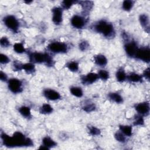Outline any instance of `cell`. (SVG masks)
<instances>
[{"label":"cell","instance_id":"4dcf8cb0","mask_svg":"<svg viewBox=\"0 0 150 150\" xmlns=\"http://www.w3.org/2000/svg\"><path fill=\"white\" fill-rule=\"evenodd\" d=\"M88 129H89V132L90 134L93 135V136H97L100 134L101 131L100 130V129H98V128L94 127V126H90L88 127Z\"/></svg>","mask_w":150,"mask_h":150},{"label":"cell","instance_id":"3957f363","mask_svg":"<svg viewBox=\"0 0 150 150\" xmlns=\"http://www.w3.org/2000/svg\"><path fill=\"white\" fill-rule=\"evenodd\" d=\"M29 57L31 63H45L47 66L53 65V60L52 58L47 53H42L40 52L30 53L29 54Z\"/></svg>","mask_w":150,"mask_h":150},{"label":"cell","instance_id":"8992f818","mask_svg":"<svg viewBox=\"0 0 150 150\" xmlns=\"http://www.w3.org/2000/svg\"><path fill=\"white\" fill-rule=\"evenodd\" d=\"M8 87L9 90L15 94L20 93L22 91V83L16 78H12L8 80Z\"/></svg>","mask_w":150,"mask_h":150},{"label":"cell","instance_id":"f546056e","mask_svg":"<svg viewBox=\"0 0 150 150\" xmlns=\"http://www.w3.org/2000/svg\"><path fill=\"white\" fill-rule=\"evenodd\" d=\"M144 124V120L142 117V115H137L136 117H135L134 121V125H137V126H141Z\"/></svg>","mask_w":150,"mask_h":150},{"label":"cell","instance_id":"e575fe53","mask_svg":"<svg viewBox=\"0 0 150 150\" xmlns=\"http://www.w3.org/2000/svg\"><path fill=\"white\" fill-rule=\"evenodd\" d=\"M10 61V59H9V57L2 53H1L0 54V63L1 64H6L8 63Z\"/></svg>","mask_w":150,"mask_h":150},{"label":"cell","instance_id":"7402d4cb","mask_svg":"<svg viewBox=\"0 0 150 150\" xmlns=\"http://www.w3.org/2000/svg\"><path fill=\"white\" fill-rule=\"evenodd\" d=\"M70 91L72 95L77 97H81L83 95L82 89L79 87H72L70 88Z\"/></svg>","mask_w":150,"mask_h":150},{"label":"cell","instance_id":"ffe728a7","mask_svg":"<svg viewBox=\"0 0 150 150\" xmlns=\"http://www.w3.org/2000/svg\"><path fill=\"white\" fill-rule=\"evenodd\" d=\"M108 97L110 100L116 103H121L123 102L122 97L117 93H110L108 94Z\"/></svg>","mask_w":150,"mask_h":150},{"label":"cell","instance_id":"484cf974","mask_svg":"<svg viewBox=\"0 0 150 150\" xmlns=\"http://www.w3.org/2000/svg\"><path fill=\"white\" fill-rule=\"evenodd\" d=\"M13 50L18 53H22L25 52L24 46L21 43H15L13 45Z\"/></svg>","mask_w":150,"mask_h":150},{"label":"cell","instance_id":"5b68a950","mask_svg":"<svg viewBox=\"0 0 150 150\" xmlns=\"http://www.w3.org/2000/svg\"><path fill=\"white\" fill-rule=\"evenodd\" d=\"M47 48L50 51L56 53H64L68 49L67 45L66 43L60 42H54L49 43Z\"/></svg>","mask_w":150,"mask_h":150},{"label":"cell","instance_id":"9a60e30c","mask_svg":"<svg viewBox=\"0 0 150 150\" xmlns=\"http://www.w3.org/2000/svg\"><path fill=\"white\" fill-rule=\"evenodd\" d=\"M42 145L46 146L49 149L56 146L57 143L49 137H45L42 139Z\"/></svg>","mask_w":150,"mask_h":150},{"label":"cell","instance_id":"d4e9b609","mask_svg":"<svg viewBox=\"0 0 150 150\" xmlns=\"http://www.w3.org/2000/svg\"><path fill=\"white\" fill-rule=\"evenodd\" d=\"M134 5V2L132 1H129V0H125L122 2V8L124 10L126 11H130Z\"/></svg>","mask_w":150,"mask_h":150},{"label":"cell","instance_id":"9c48e42d","mask_svg":"<svg viewBox=\"0 0 150 150\" xmlns=\"http://www.w3.org/2000/svg\"><path fill=\"white\" fill-rule=\"evenodd\" d=\"M135 109L141 115H146L149 112V104L148 102H142L135 105Z\"/></svg>","mask_w":150,"mask_h":150},{"label":"cell","instance_id":"cb8c5ba5","mask_svg":"<svg viewBox=\"0 0 150 150\" xmlns=\"http://www.w3.org/2000/svg\"><path fill=\"white\" fill-rule=\"evenodd\" d=\"M22 70H25L28 73H32L35 70V66L32 63H27L22 64Z\"/></svg>","mask_w":150,"mask_h":150},{"label":"cell","instance_id":"5bb4252c","mask_svg":"<svg viewBox=\"0 0 150 150\" xmlns=\"http://www.w3.org/2000/svg\"><path fill=\"white\" fill-rule=\"evenodd\" d=\"M94 60L95 63L100 66H105L107 63V59L103 54H97L94 56Z\"/></svg>","mask_w":150,"mask_h":150},{"label":"cell","instance_id":"1f68e13d","mask_svg":"<svg viewBox=\"0 0 150 150\" xmlns=\"http://www.w3.org/2000/svg\"><path fill=\"white\" fill-rule=\"evenodd\" d=\"M83 109L86 112H91L96 109V105L93 103H88L84 105L83 107Z\"/></svg>","mask_w":150,"mask_h":150},{"label":"cell","instance_id":"44dd1931","mask_svg":"<svg viewBox=\"0 0 150 150\" xmlns=\"http://www.w3.org/2000/svg\"><path fill=\"white\" fill-rule=\"evenodd\" d=\"M19 113L25 118H29L31 117L30 108L27 106H22L19 108Z\"/></svg>","mask_w":150,"mask_h":150},{"label":"cell","instance_id":"836d02e7","mask_svg":"<svg viewBox=\"0 0 150 150\" xmlns=\"http://www.w3.org/2000/svg\"><path fill=\"white\" fill-rule=\"evenodd\" d=\"M1 46L4 47H7L10 46V42L6 37H2L0 40Z\"/></svg>","mask_w":150,"mask_h":150},{"label":"cell","instance_id":"e0dca14e","mask_svg":"<svg viewBox=\"0 0 150 150\" xmlns=\"http://www.w3.org/2000/svg\"><path fill=\"white\" fill-rule=\"evenodd\" d=\"M127 79L129 81L133 82V83L141 82L142 80V76L135 73H131L129 75L127 76Z\"/></svg>","mask_w":150,"mask_h":150},{"label":"cell","instance_id":"f1b7e54d","mask_svg":"<svg viewBox=\"0 0 150 150\" xmlns=\"http://www.w3.org/2000/svg\"><path fill=\"white\" fill-rule=\"evenodd\" d=\"M126 136L122 134L121 131H118L117 132L115 135H114V137L115 138V139L120 142H125V140H126Z\"/></svg>","mask_w":150,"mask_h":150},{"label":"cell","instance_id":"ac0fdd59","mask_svg":"<svg viewBox=\"0 0 150 150\" xmlns=\"http://www.w3.org/2000/svg\"><path fill=\"white\" fill-rule=\"evenodd\" d=\"M120 131L124 134L126 137H131L132 134V127L129 125H121L119 127Z\"/></svg>","mask_w":150,"mask_h":150},{"label":"cell","instance_id":"4fadbf2b","mask_svg":"<svg viewBox=\"0 0 150 150\" xmlns=\"http://www.w3.org/2000/svg\"><path fill=\"white\" fill-rule=\"evenodd\" d=\"M98 79V74L96 73H89L81 77V81L84 84H90L94 83Z\"/></svg>","mask_w":150,"mask_h":150},{"label":"cell","instance_id":"83f0119b","mask_svg":"<svg viewBox=\"0 0 150 150\" xmlns=\"http://www.w3.org/2000/svg\"><path fill=\"white\" fill-rule=\"evenodd\" d=\"M98 76L103 80H107L109 78V73L105 70H100L98 73Z\"/></svg>","mask_w":150,"mask_h":150},{"label":"cell","instance_id":"f35d334b","mask_svg":"<svg viewBox=\"0 0 150 150\" xmlns=\"http://www.w3.org/2000/svg\"><path fill=\"white\" fill-rule=\"evenodd\" d=\"M143 76L148 80H149V67L144 70L143 73Z\"/></svg>","mask_w":150,"mask_h":150},{"label":"cell","instance_id":"277c9868","mask_svg":"<svg viewBox=\"0 0 150 150\" xmlns=\"http://www.w3.org/2000/svg\"><path fill=\"white\" fill-rule=\"evenodd\" d=\"M5 25L14 32H17L19 27V23L18 19L13 15H8L4 18Z\"/></svg>","mask_w":150,"mask_h":150},{"label":"cell","instance_id":"7a4b0ae2","mask_svg":"<svg viewBox=\"0 0 150 150\" xmlns=\"http://www.w3.org/2000/svg\"><path fill=\"white\" fill-rule=\"evenodd\" d=\"M94 30L97 33L102 34L106 38L114 36L115 33L113 25L105 21H100L94 25Z\"/></svg>","mask_w":150,"mask_h":150},{"label":"cell","instance_id":"30bf717a","mask_svg":"<svg viewBox=\"0 0 150 150\" xmlns=\"http://www.w3.org/2000/svg\"><path fill=\"white\" fill-rule=\"evenodd\" d=\"M86 23L85 19L81 16L74 15L71 19V25L76 29H82Z\"/></svg>","mask_w":150,"mask_h":150},{"label":"cell","instance_id":"d6a6232c","mask_svg":"<svg viewBox=\"0 0 150 150\" xmlns=\"http://www.w3.org/2000/svg\"><path fill=\"white\" fill-rule=\"evenodd\" d=\"M76 2H77L73 1H63L62 2V6L64 9H68Z\"/></svg>","mask_w":150,"mask_h":150},{"label":"cell","instance_id":"d590c367","mask_svg":"<svg viewBox=\"0 0 150 150\" xmlns=\"http://www.w3.org/2000/svg\"><path fill=\"white\" fill-rule=\"evenodd\" d=\"M81 2L83 3L81 4V6H82L84 10H89L92 7L93 4H90V3H91V2H89V1H81Z\"/></svg>","mask_w":150,"mask_h":150},{"label":"cell","instance_id":"8fae6325","mask_svg":"<svg viewBox=\"0 0 150 150\" xmlns=\"http://www.w3.org/2000/svg\"><path fill=\"white\" fill-rule=\"evenodd\" d=\"M125 51L129 57H134L135 56L136 52L138 50V47L135 42H127L124 46Z\"/></svg>","mask_w":150,"mask_h":150},{"label":"cell","instance_id":"603a6c76","mask_svg":"<svg viewBox=\"0 0 150 150\" xmlns=\"http://www.w3.org/2000/svg\"><path fill=\"white\" fill-rule=\"evenodd\" d=\"M53 111L52 107L48 104H43L40 108V112L43 114H48Z\"/></svg>","mask_w":150,"mask_h":150},{"label":"cell","instance_id":"7c38bea8","mask_svg":"<svg viewBox=\"0 0 150 150\" xmlns=\"http://www.w3.org/2000/svg\"><path fill=\"white\" fill-rule=\"evenodd\" d=\"M43 95L47 100L51 101H55L60 98V94L57 91L50 88L45 89L43 91Z\"/></svg>","mask_w":150,"mask_h":150},{"label":"cell","instance_id":"74e56055","mask_svg":"<svg viewBox=\"0 0 150 150\" xmlns=\"http://www.w3.org/2000/svg\"><path fill=\"white\" fill-rule=\"evenodd\" d=\"M13 67L14 69L16 70H22V64L19 63V62H15L13 63Z\"/></svg>","mask_w":150,"mask_h":150},{"label":"cell","instance_id":"52a82bcc","mask_svg":"<svg viewBox=\"0 0 150 150\" xmlns=\"http://www.w3.org/2000/svg\"><path fill=\"white\" fill-rule=\"evenodd\" d=\"M138 59L148 63L150 60V50L149 47H144V48H138L135 56Z\"/></svg>","mask_w":150,"mask_h":150},{"label":"cell","instance_id":"ab89813d","mask_svg":"<svg viewBox=\"0 0 150 150\" xmlns=\"http://www.w3.org/2000/svg\"><path fill=\"white\" fill-rule=\"evenodd\" d=\"M7 75L4 73L2 71H1L0 72V79L2 81H6L7 80Z\"/></svg>","mask_w":150,"mask_h":150},{"label":"cell","instance_id":"ba28073f","mask_svg":"<svg viewBox=\"0 0 150 150\" xmlns=\"http://www.w3.org/2000/svg\"><path fill=\"white\" fill-rule=\"evenodd\" d=\"M52 21L56 25L62 23L63 19V11L60 7H54L52 10Z\"/></svg>","mask_w":150,"mask_h":150},{"label":"cell","instance_id":"d6986e66","mask_svg":"<svg viewBox=\"0 0 150 150\" xmlns=\"http://www.w3.org/2000/svg\"><path fill=\"white\" fill-rule=\"evenodd\" d=\"M116 79L119 82H123L127 79V74L122 68H120L117 71Z\"/></svg>","mask_w":150,"mask_h":150},{"label":"cell","instance_id":"6da1fadb","mask_svg":"<svg viewBox=\"0 0 150 150\" xmlns=\"http://www.w3.org/2000/svg\"><path fill=\"white\" fill-rule=\"evenodd\" d=\"M1 138L3 144L8 148L32 146L33 145L32 139L26 137L19 131L14 132L12 136H9L4 132H2Z\"/></svg>","mask_w":150,"mask_h":150},{"label":"cell","instance_id":"8d00e7d4","mask_svg":"<svg viewBox=\"0 0 150 150\" xmlns=\"http://www.w3.org/2000/svg\"><path fill=\"white\" fill-rule=\"evenodd\" d=\"M88 47V43L86 41H83L79 44V49L81 51H85Z\"/></svg>","mask_w":150,"mask_h":150},{"label":"cell","instance_id":"4316f807","mask_svg":"<svg viewBox=\"0 0 150 150\" xmlns=\"http://www.w3.org/2000/svg\"><path fill=\"white\" fill-rule=\"evenodd\" d=\"M67 67L69 70L75 72L79 70V64L77 62L74 61L70 62L67 64Z\"/></svg>","mask_w":150,"mask_h":150},{"label":"cell","instance_id":"2e32d148","mask_svg":"<svg viewBox=\"0 0 150 150\" xmlns=\"http://www.w3.org/2000/svg\"><path fill=\"white\" fill-rule=\"evenodd\" d=\"M139 22L140 24L142 25V26L144 28H145V29H148V31L149 32V18L148 16L146 14H142L139 16Z\"/></svg>","mask_w":150,"mask_h":150}]
</instances>
